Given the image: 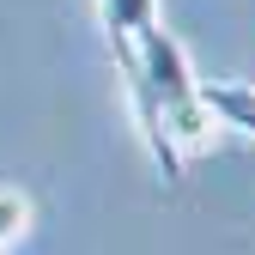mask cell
Here are the masks:
<instances>
[{"label": "cell", "mask_w": 255, "mask_h": 255, "mask_svg": "<svg viewBox=\"0 0 255 255\" xmlns=\"http://www.w3.org/2000/svg\"><path fill=\"white\" fill-rule=\"evenodd\" d=\"M122 79H128V98H134V116H140L152 164L164 170V182H176L182 152L213 140V116L201 104V79L188 67V49L164 30V18L134 37V61H128Z\"/></svg>", "instance_id": "1"}, {"label": "cell", "mask_w": 255, "mask_h": 255, "mask_svg": "<svg viewBox=\"0 0 255 255\" xmlns=\"http://www.w3.org/2000/svg\"><path fill=\"white\" fill-rule=\"evenodd\" d=\"M201 104H207L213 122H225V128L255 140V85H201Z\"/></svg>", "instance_id": "3"}, {"label": "cell", "mask_w": 255, "mask_h": 255, "mask_svg": "<svg viewBox=\"0 0 255 255\" xmlns=\"http://www.w3.org/2000/svg\"><path fill=\"white\" fill-rule=\"evenodd\" d=\"M24 219H30L24 195H0V243H6V237H18V231H24Z\"/></svg>", "instance_id": "4"}, {"label": "cell", "mask_w": 255, "mask_h": 255, "mask_svg": "<svg viewBox=\"0 0 255 255\" xmlns=\"http://www.w3.org/2000/svg\"><path fill=\"white\" fill-rule=\"evenodd\" d=\"M104 12V37L116 49V67L128 73V61H134V37L146 24H158V0H98Z\"/></svg>", "instance_id": "2"}]
</instances>
